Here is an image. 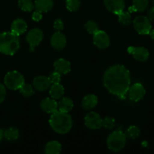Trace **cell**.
<instances>
[{
    "mask_svg": "<svg viewBox=\"0 0 154 154\" xmlns=\"http://www.w3.org/2000/svg\"><path fill=\"white\" fill-rule=\"evenodd\" d=\"M104 85L112 94L124 98L130 87L129 71L122 65H114L108 68L103 77Z\"/></svg>",
    "mask_w": 154,
    "mask_h": 154,
    "instance_id": "1",
    "label": "cell"
},
{
    "mask_svg": "<svg viewBox=\"0 0 154 154\" xmlns=\"http://www.w3.org/2000/svg\"><path fill=\"white\" fill-rule=\"evenodd\" d=\"M49 123L53 130L59 134L68 133L73 126L72 117L68 113L60 111L52 114L49 120Z\"/></svg>",
    "mask_w": 154,
    "mask_h": 154,
    "instance_id": "2",
    "label": "cell"
},
{
    "mask_svg": "<svg viewBox=\"0 0 154 154\" xmlns=\"http://www.w3.org/2000/svg\"><path fill=\"white\" fill-rule=\"evenodd\" d=\"M19 48L20 40L18 35L12 32L0 33V53L12 56L15 54Z\"/></svg>",
    "mask_w": 154,
    "mask_h": 154,
    "instance_id": "3",
    "label": "cell"
},
{
    "mask_svg": "<svg viewBox=\"0 0 154 154\" xmlns=\"http://www.w3.org/2000/svg\"><path fill=\"white\" fill-rule=\"evenodd\" d=\"M126 141V134L121 130H116L109 135L107 139V145L111 151L119 152L125 147Z\"/></svg>",
    "mask_w": 154,
    "mask_h": 154,
    "instance_id": "4",
    "label": "cell"
},
{
    "mask_svg": "<svg viewBox=\"0 0 154 154\" xmlns=\"http://www.w3.org/2000/svg\"><path fill=\"white\" fill-rule=\"evenodd\" d=\"M4 82L7 88L12 90H19L20 87L24 84V78L20 72L12 71L6 74Z\"/></svg>",
    "mask_w": 154,
    "mask_h": 154,
    "instance_id": "5",
    "label": "cell"
},
{
    "mask_svg": "<svg viewBox=\"0 0 154 154\" xmlns=\"http://www.w3.org/2000/svg\"><path fill=\"white\" fill-rule=\"evenodd\" d=\"M133 25L137 32L141 35H148L152 29L150 20L145 16L136 17L133 21Z\"/></svg>",
    "mask_w": 154,
    "mask_h": 154,
    "instance_id": "6",
    "label": "cell"
},
{
    "mask_svg": "<svg viewBox=\"0 0 154 154\" xmlns=\"http://www.w3.org/2000/svg\"><path fill=\"white\" fill-rule=\"evenodd\" d=\"M84 123L89 129H99L102 126V119L99 114L94 111H91L85 116Z\"/></svg>",
    "mask_w": 154,
    "mask_h": 154,
    "instance_id": "7",
    "label": "cell"
},
{
    "mask_svg": "<svg viewBox=\"0 0 154 154\" xmlns=\"http://www.w3.org/2000/svg\"><path fill=\"white\" fill-rule=\"evenodd\" d=\"M128 53L132 54L134 58L138 62L144 63L149 58L150 53L148 50L144 47H129L127 49Z\"/></svg>",
    "mask_w": 154,
    "mask_h": 154,
    "instance_id": "8",
    "label": "cell"
},
{
    "mask_svg": "<svg viewBox=\"0 0 154 154\" xmlns=\"http://www.w3.org/2000/svg\"><path fill=\"white\" fill-rule=\"evenodd\" d=\"M43 32L39 29H32L26 35V41L31 47V51H33L35 47L38 46L43 40Z\"/></svg>",
    "mask_w": 154,
    "mask_h": 154,
    "instance_id": "9",
    "label": "cell"
},
{
    "mask_svg": "<svg viewBox=\"0 0 154 154\" xmlns=\"http://www.w3.org/2000/svg\"><path fill=\"white\" fill-rule=\"evenodd\" d=\"M93 43L99 49H106L110 45V38L105 32L99 30L93 34Z\"/></svg>",
    "mask_w": 154,
    "mask_h": 154,
    "instance_id": "10",
    "label": "cell"
},
{
    "mask_svg": "<svg viewBox=\"0 0 154 154\" xmlns=\"http://www.w3.org/2000/svg\"><path fill=\"white\" fill-rule=\"evenodd\" d=\"M129 98L133 102H138L144 98L146 94V90L141 84L137 83L133 84L129 89Z\"/></svg>",
    "mask_w": 154,
    "mask_h": 154,
    "instance_id": "11",
    "label": "cell"
},
{
    "mask_svg": "<svg viewBox=\"0 0 154 154\" xmlns=\"http://www.w3.org/2000/svg\"><path fill=\"white\" fill-rule=\"evenodd\" d=\"M104 3L109 11L117 15L125 8L124 0H104Z\"/></svg>",
    "mask_w": 154,
    "mask_h": 154,
    "instance_id": "12",
    "label": "cell"
},
{
    "mask_svg": "<svg viewBox=\"0 0 154 154\" xmlns=\"http://www.w3.org/2000/svg\"><path fill=\"white\" fill-rule=\"evenodd\" d=\"M51 44L54 49L61 51L66 45V37L60 32H57L51 37Z\"/></svg>",
    "mask_w": 154,
    "mask_h": 154,
    "instance_id": "13",
    "label": "cell"
},
{
    "mask_svg": "<svg viewBox=\"0 0 154 154\" xmlns=\"http://www.w3.org/2000/svg\"><path fill=\"white\" fill-rule=\"evenodd\" d=\"M40 107L42 111L48 114H52L58 111V103L52 98H46L43 99L41 102Z\"/></svg>",
    "mask_w": 154,
    "mask_h": 154,
    "instance_id": "14",
    "label": "cell"
},
{
    "mask_svg": "<svg viewBox=\"0 0 154 154\" xmlns=\"http://www.w3.org/2000/svg\"><path fill=\"white\" fill-rule=\"evenodd\" d=\"M51 82L49 78L45 76H38L33 80V87L38 91H45L50 88L51 85Z\"/></svg>",
    "mask_w": 154,
    "mask_h": 154,
    "instance_id": "15",
    "label": "cell"
},
{
    "mask_svg": "<svg viewBox=\"0 0 154 154\" xmlns=\"http://www.w3.org/2000/svg\"><path fill=\"white\" fill-rule=\"evenodd\" d=\"M54 68L56 72L60 75H66L71 71V63L65 59H59L54 63Z\"/></svg>",
    "mask_w": 154,
    "mask_h": 154,
    "instance_id": "16",
    "label": "cell"
},
{
    "mask_svg": "<svg viewBox=\"0 0 154 154\" xmlns=\"http://www.w3.org/2000/svg\"><path fill=\"white\" fill-rule=\"evenodd\" d=\"M11 32L15 35L19 36L20 35L25 32L27 29V24L26 21L23 19H17L12 23Z\"/></svg>",
    "mask_w": 154,
    "mask_h": 154,
    "instance_id": "17",
    "label": "cell"
},
{
    "mask_svg": "<svg viewBox=\"0 0 154 154\" xmlns=\"http://www.w3.org/2000/svg\"><path fill=\"white\" fill-rule=\"evenodd\" d=\"M54 6L52 0H36L35 2V8L37 11L44 13L51 10Z\"/></svg>",
    "mask_w": 154,
    "mask_h": 154,
    "instance_id": "18",
    "label": "cell"
},
{
    "mask_svg": "<svg viewBox=\"0 0 154 154\" xmlns=\"http://www.w3.org/2000/svg\"><path fill=\"white\" fill-rule=\"evenodd\" d=\"M98 104V98L95 95H87L83 99L81 106L84 109L90 110L95 108Z\"/></svg>",
    "mask_w": 154,
    "mask_h": 154,
    "instance_id": "19",
    "label": "cell"
},
{
    "mask_svg": "<svg viewBox=\"0 0 154 154\" xmlns=\"http://www.w3.org/2000/svg\"><path fill=\"white\" fill-rule=\"evenodd\" d=\"M64 94V88L60 83L52 84L50 87V95L52 99H60Z\"/></svg>",
    "mask_w": 154,
    "mask_h": 154,
    "instance_id": "20",
    "label": "cell"
},
{
    "mask_svg": "<svg viewBox=\"0 0 154 154\" xmlns=\"http://www.w3.org/2000/svg\"><path fill=\"white\" fill-rule=\"evenodd\" d=\"M149 5V0H134L132 6L129 8V12H142L147 9Z\"/></svg>",
    "mask_w": 154,
    "mask_h": 154,
    "instance_id": "21",
    "label": "cell"
},
{
    "mask_svg": "<svg viewBox=\"0 0 154 154\" xmlns=\"http://www.w3.org/2000/svg\"><path fill=\"white\" fill-rule=\"evenodd\" d=\"M62 150V146L58 141H53L48 143L45 148V152L47 154H59Z\"/></svg>",
    "mask_w": 154,
    "mask_h": 154,
    "instance_id": "22",
    "label": "cell"
},
{
    "mask_svg": "<svg viewBox=\"0 0 154 154\" xmlns=\"http://www.w3.org/2000/svg\"><path fill=\"white\" fill-rule=\"evenodd\" d=\"M73 106L74 103L72 99L68 97H65L63 98L59 102L58 108L59 111H62V112L69 113L71 110H72Z\"/></svg>",
    "mask_w": 154,
    "mask_h": 154,
    "instance_id": "23",
    "label": "cell"
},
{
    "mask_svg": "<svg viewBox=\"0 0 154 154\" xmlns=\"http://www.w3.org/2000/svg\"><path fill=\"white\" fill-rule=\"evenodd\" d=\"M3 137L8 141H15L19 138L20 132L16 128H8L3 132Z\"/></svg>",
    "mask_w": 154,
    "mask_h": 154,
    "instance_id": "24",
    "label": "cell"
},
{
    "mask_svg": "<svg viewBox=\"0 0 154 154\" xmlns=\"http://www.w3.org/2000/svg\"><path fill=\"white\" fill-rule=\"evenodd\" d=\"M118 21L120 24L123 26H127L132 22V17L129 12L122 11L118 14Z\"/></svg>",
    "mask_w": 154,
    "mask_h": 154,
    "instance_id": "25",
    "label": "cell"
},
{
    "mask_svg": "<svg viewBox=\"0 0 154 154\" xmlns=\"http://www.w3.org/2000/svg\"><path fill=\"white\" fill-rule=\"evenodd\" d=\"M20 91L21 94L25 97H30L34 94V87L33 86L30 85V84H25L24 83L20 87Z\"/></svg>",
    "mask_w": 154,
    "mask_h": 154,
    "instance_id": "26",
    "label": "cell"
},
{
    "mask_svg": "<svg viewBox=\"0 0 154 154\" xmlns=\"http://www.w3.org/2000/svg\"><path fill=\"white\" fill-rule=\"evenodd\" d=\"M18 5L23 11L30 12L34 8V5L32 0H19Z\"/></svg>",
    "mask_w": 154,
    "mask_h": 154,
    "instance_id": "27",
    "label": "cell"
},
{
    "mask_svg": "<svg viewBox=\"0 0 154 154\" xmlns=\"http://www.w3.org/2000/svg\"><path fill=\"white\" fill-rule=\"evenodd\" d=\"M140 135V129L135 126H132L128 128L126 132V138H136L139 136Z\"/></svg>",
    "mask_w": 154,
    "mask_h": 154,
    "instance_id": "28",
    "label": "cell"
},
{
    "mask_svg": "<svg viewBox=\"0 0 154 154\" xmlns=\"http://www.w3.org/2000/svg\"><path fill=\"white\" fill-rule=\"evenodd\" d=\"M85 29L90 34H95L99 31V25L93 20H89L86 23Z\"/></svg>",
    "mask_w": 154,
    "mask_h": 154,
    "instance_id": "29",
    "label": "cell"
},
{
    "mask_svg": "<svg viewBox=\"0 0 154 154\" xmlns=\"http://www.w3.org/2000/svg\"><path fill=\"white\" fill-rule=\"evenodd\" d=\"M81 2L79 0H66V8L70 11H76L79 9Z\"/></svg>",
    "mask_w": 154,
    "mask_h": 154,
    "instance_id": "30",
    "label": "cell"
},
{
    "mask_svg": "<svg viewBox=\"0 0 154 154\" xmlns=\"http://www.w3.org/2000/svg\"><path fill=\"white\" fill-rule=\"evenodd\" d=\"M116 125L115 120L113 117H107L102 120V126L108 129H112Z\"/></svg>",
    "mask_w": 154,
    "mask_h": 154,
    "instance_id": "31",
    "label": "cell"
},
{
    "mask_svg": "<svg viewBox=\"0 0 154 154\" xmlns=\"http://www.w3.org/2000/svg\"><path fill=\"white\" fill-rule=\"evenodd\" d=\"M49 79L51 81V84H57L60 83L61 81V75L59 72H54L49 76Z\"/></svg>",
    "mask_w": 154,
    "mask_h": 154,
    "instance_id": "32",
    "label": "cell"
},
{
    "mask_svg": "<svg viewBox=\"0 0 154 154\" xmlns=\"http://www.w3.org/2000/svg\"><path fill=\"white\" fill-rule=\"evenodd\" d=\"M64 24L62 20L57 19L54 23V28L57 32H60L63 29Z\"/></svg>",
    "mask_w": 154,
    "mask_h": 154,
    "instance_id": "33",
    "label": "cell"
},
{
    "mask_svg": "<svg viewBox=\"0 0 154 154\" xmlns=\"http://www.w3.org/2000/svg\"><path fill=\"white\" fill-rule=\"evenodd\" d=\"M6 97V89L3 84L0 83V104L3 102Z\"/></svg>",
    "mask_w": 154,
    "mask_h": 154,
    "instance_id": "34",
    "label": "cell"
},
{
    "mask_svg": "<svg viewBox=\"0 0 154 154\" xmlns=\"http://www.w3.org/2000/svg\"><path fill=\"white\" fill-rule=\"evenodd\" d=\"M32 20L35 21H40L42 19V13L41 12H38V11H35L34 13L32 14Z\"/></svg>",
    "mask_w": 154,
    "mask_h": 154,
    "instance_id": "35",
    "label": "cell"
},
{
    "mask_svg": "<svg viewBox=\"0 0 154 154\" xmlns=\"http://www.w3.org/2000/svg\"><path fill=\"white\" fill-rule=\"evenodd\" d=\"M147 18L150 20H154V6L149 9L148 12H147Z\"/></svg>",
    "mask_w": 154,
    "mask_h": 154,
    "instance_id": "36",
    "label": "cell"
},
{
    "mask_svg": "<svg viewBox=\"0 0 154 154\" xmlns=\"http://www.w3.org/2000/svg\"><path fill=\"white\" fill-rule=\"evenodd\" d=\"M149 34H150V38H151L152 39H153V40H154V29H153L150 30V33H149Z\"/></svg>",
    "mask_w": 154,
    "mask_h": 154,
    "instance_id": "37",
    "label": "cell"
},
{
    "mask_svg": "<svg viewBox=\"0 0 154 154\" xmlns=\"http://www.w3.org/2000/svg\"><path fill=\"white\" fill-rule=\"evenodd\" d=\"M2 138H3V131L0 129V142H1V141L2 140Z\"/></svg>",
    "mask_w": 154,
    "mask_h": 154,
    "instance_id": "38",
    "label": "cell"
},
{
    "mask_svg": "<svg viewBox=\"0 0 154 154\" xmlns=\"http://www.w3.org/2000/svg\"><path fill=\"white\" fill-rule=\"evenodd\" d=\"M153 5H154V0H153Z\"/></svg>",
    "mask_w": 154,
    "mask_h": 154,
    "instance_id": "39",
    "label": "cell"
}]
</instances>
